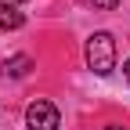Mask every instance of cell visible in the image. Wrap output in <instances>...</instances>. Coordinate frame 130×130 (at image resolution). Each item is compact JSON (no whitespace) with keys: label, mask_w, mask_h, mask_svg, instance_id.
<instances>
[{"label":"cell","mask_w":130,"mask_h":130,"mask_svg":"<svg viewBox=\"0 0 130 130\" xmlns=\"http://www.w3.org/2000/svg\"><path fill=\"white\" fill-rule=\"evenodd\" d=\"M25 25V14L14 7V4H0V29H22Z\"/></svg>","instance_id":"4"},{"label":"cell","mask_w":130,"mask_h":130,"mask_svg":"<svg viewBox=\"0 0 130 130\" xmlns=\"http://www.w3.org/2000/svg\"><path fill=\"white\" fill-rule=\"evenodd\" d=\"M101 130H126V126H101Z\"/></svg>","instance_id":"8"},{"label":"cell","mask_w":130,"mask_h":130,"mask_svg":"<svg viewBox=\"0 0 130 130\" xmlns=\"http://www.w3.org/2000/svg\"><path fill=\"white\" fill-rule=\"evenodd\" d=\"M25 126L29 130H58L61 126V112L51 101H32L25 108Z\"/></svg>","instance_id":"2"},{"label":"cell","mask_w":130,"mask_h":130,"mask_svg":"<svg viewBox=\"0 0 130 130\" xmlns=\"http://www.w3.org/2000/svg\"><path fill=\"white\" fill-rule=\"evenodd\" d=\"M0 4H14V7H18V4H29V0H0Z\"/></svg>","instance_id":"6"},{"label":"cell","mask_w":130,"mask_h":130,"mask_svg":"<svg viewBox=\"0 0 130 130\" xmlns=\"http://www.w3.org/2000/svg\"><path fill=\"white\" fill-rule=\"evenodd\" d=\"M29 69H32V58H29V54H14V58H7L4 65H0V72H4V76H11V79L29 76Z\"/></svg>","instance_id":"3"},{"label":"cell","mask_w":130,"mask_h":130,"mask_svg":"<svg viewBox=\"0 0 130 130\" xmlns=\"http://www.w3.org/2000/svg\"><path fill=\"white\" fill-rule=\"evenodd\" d=\"M123 72H126V79H130V61H126V65H123Z\"/></svg>","instance_id":"7"},{"label":"cell","mask_w":130,"mask_h":130,"mask_svg":"<svg viewBox=\"0 0 130 130\" xmlns=\"http://www.w3.org/2000/svg\"><path fill=\"white\" fill-rule=\"evenodd\" d=\"M79 4H87V7H94V11H112L119 0H79Z\"/></svg>","instance_id":"5"},{"label":"cell","mask_w":130,"mask_h":130,"mask_svg":"<svg viewBox=\"0 0 130 130\" xmlns=\"http://www.w3.org/2000/svg\"><path fill=\"white\" fill-rule=\"evenodd\" d=\"M87 65L94 76H108L112 69H116V40H112V32H90L87 36Z\"/></svg>","instance_id":"1"}]
</instances>
